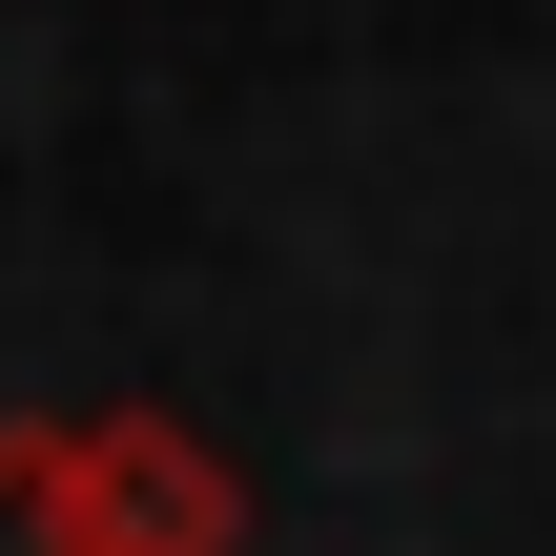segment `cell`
Here are the masks:
<instances>
[{"label": "cell", "instance_id": "cell-2", "mask_svg": "<svg viewBox=\"0 0 556 556\" xmlns=\"http://www.w3.org/2000/svg\"><path fill=\"white\" fill-rule=\"evenodd\" d=\"M0 556H83V516H62V413H0Z\"/></svg>", "mask_w": 556, "mask_h": 556}, {"label": "cell", "instance_id": "cell-1", "mask_svg": "<svg viewBox=\"0 0 556 556\" xmlns=\"http://www.w3.org/2000/svg\"><path fill=\"white\" fill-rule=\"evenodd\" d=\"M62 516H83V556H248V475L124 392V413H62Z\"/></svg>", "mask_w": 556, "mask_h": 556}]
</instances>
